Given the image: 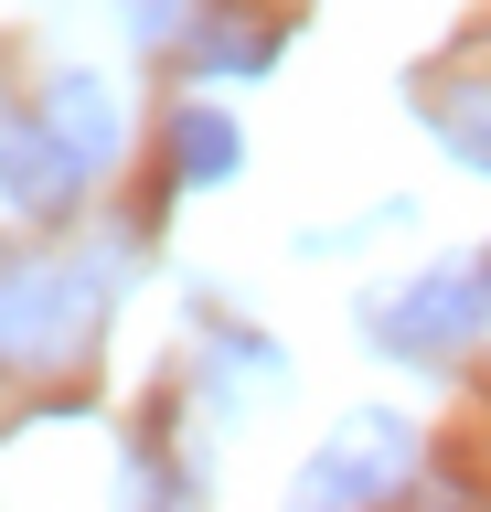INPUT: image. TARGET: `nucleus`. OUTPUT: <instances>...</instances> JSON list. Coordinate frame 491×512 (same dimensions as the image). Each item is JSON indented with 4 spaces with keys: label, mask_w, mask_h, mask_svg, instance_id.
<instances>
[{
    "label": "nucleus",
    "mask_w": 491,
    "mask_h": 512,
    "mask_svg": "<svg viewBox=\"0 0 491 512\" xmlns=\"http://www.w3.org/2000/svg\"><path fill=\"white\" fill-rule=\"evenodd\" d=\"M481 320H491V256H449V267L406 278L385 310H374V342H385L395 363H438V352H459Z\"/></svg>",
    "instance_id": "obj_1"
},
{
    "label": "nucleus",
    "mask_w": 491,
    "mask_h": 512,
    "mask_svg": "<svg viewBox=\"0 0 491 512\" xmlns=\"http://www.w3.org/2000/svg\"><path fill=\"white\" fill-rule=\"evenodd\" d=\"M406 470H417V427L385 416V406H353L331 427V448L299 470V502H374V491H395Z\"/></svg>",
    "instance_id": "obj_2"
},
{
    "label": "nucleus",
    "mask_w": 491,
    "mask_h": 512,
    "mask_svg": "<svg viewBox=\"0 0 491 512\" xmlns=\"http://www.w3.org/2000/svg\"><path fill=\"white\" fill-rule=\"evenodd\" d=\"M86 278L75 267H33V278L0 288V352L11 363H75V342H86Z\"/></svg>",
    "instance_id": "obj_3"
},
{
    "label": "nucleus",
    "mask_w": 491,
    "mask_h": 512,
    "mask_svg": "<svg viewBox=\"0 0 491 512\" xmlns=\"http://www.w3.org/2000/svg\"><path fill=\"white\" fill-rule=\"evenodd\" d=\"M75 182H86V160L54 139V128H22V118H0V192L22 203V214H75Z\"/></svg>",
    "instance_id": "obj_4"
},
{
    "label": "nucleus",
    "mask_w": 491,
    "mask_h": 512,
    "mask_svg": "<svg viewBox=\"0 0 491 512\" xmlns=\"http://www.w3.org/2000/svg\"><path fill=\"white\" fill-rule=\"evenodd\" d=\"M43 128H54L86 171H107V150H118V96H107L97 75H54V86H43Z\"/></svg>",
    "instance_id": "obj_5"
},
{
    "label": "nucleus",
    "mask_w": 491,
    "mask_h": 512,
    "mask_svg": "<svg viewBox=\"0 0 491 512\" xmlns=\"http://www.w3.org/2000/svg\"><path fill=\"white\" fill-rule=\"evenodd\" d=\"M235 160H246V139H235L225 107H171V182L182 192H214Z\"/></svg>",
    "instance_id": "obj_6"
},
{
    "label": "nucleus",
    "mask_w": 491,
    "mask_h": 512,
    "mask_svg": "<svg viewBox=\"0 0 491 512\" xmlns=\"http://www.w3.org/2000/svg\"><path fill=\"white\" fill-rule=\"evenodd\" d=\"M193 64H203V75H267V64H278V22L246 11V0H225V11H203Z\"/></svg>",
    "instance_id": "obj_7"
},
{
    "label": "nucleus",
    "mask_w": 491,
    "mask_h": 512,
    "mask_svg": "<svg viewBox=\"0 0 491 512\" xmlns=\"http://www.w3.org/2000/svg\"><path fill=\"white\" fill-rule=\"evenodd\" d=\"M427 118H438V139H449L470 171H491V86H449Z\"/></svg>",
    "instance_id": "obj_8"
},
{
    "label": "nucleus",
    "mask_w": 491,
    "mask_h": 512,
    "mask_svg": "<svg viewBox=\"0 0 491 512\" xmlns=\"http://www.w3.org/2000/svg\"><path fill=\"white\" fill-rule=\"evenodd\" d=\"M118 11H129V32H139V43H161V32H182V0H118Z\"/></svg>",
    "instance_id": "obj_9"
}]
</instances>
